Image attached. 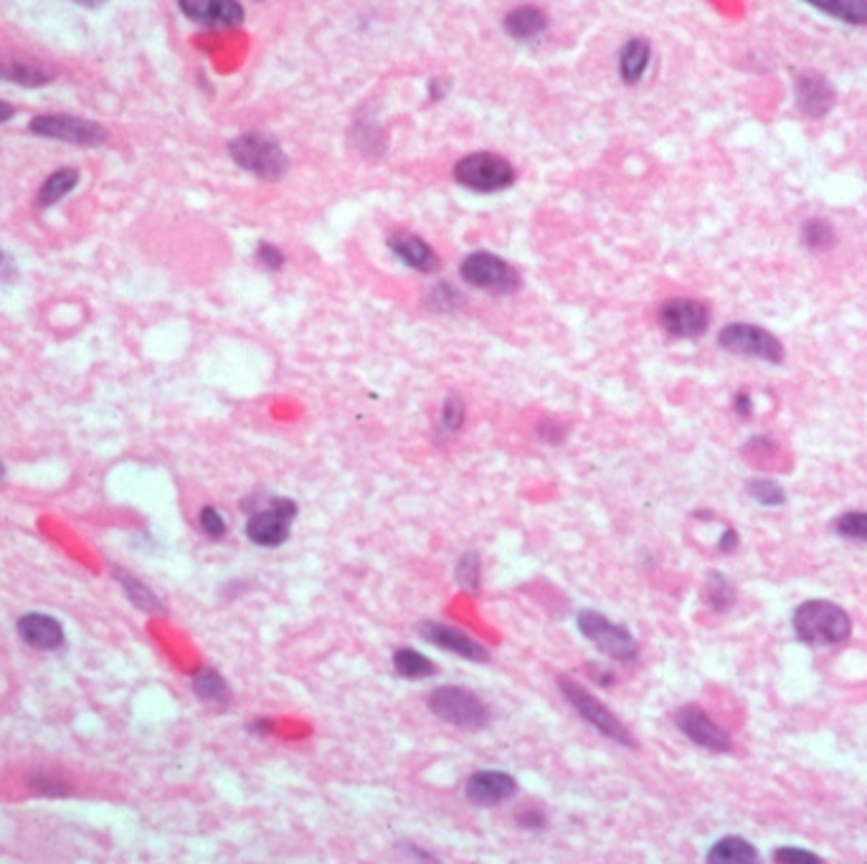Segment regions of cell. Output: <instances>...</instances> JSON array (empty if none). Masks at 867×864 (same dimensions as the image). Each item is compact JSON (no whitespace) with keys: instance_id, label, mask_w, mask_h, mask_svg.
I'll list each match as a JSON object with an SVG mask.
<instances>
[{"instance_id":"24","label":"cell","mask_w":867,"mask_h":864,"mask_svg":"<svg viewBox=\"0 0 867 864\" xmlns=\"http://www.w3.org/2000/svg\"><path fill=\"white\" fill-rule=\"evenodd\" d=\"M707 862L711 864H749V862H758V852H756V847L749 844L741 837H726L711 847V852H707Z\"/></svg>"},{"instance_id":"21","label":"cell","mask_w":867,"mask_h":864,"mask_svg":"<svg viewBox=\"0 0 867 864\" xmlns=\"http://www.w3.org/2000/svg\"><path fill=\"white\" fill-rule=\"evenodd\" d=\"M652 61V46L646 38H629L619 51V76L624 84H639L644 79Z\"/></svg>"},{"instance_id":"42","label":"cell","mask_w":867,"mask_h":864,"mask_svg":"<svg viewBox=\"0 0 867 864\" xmlns=\"http://www.w3.org/2000/svg\"><path fill=\"white\" fill-rule=\"evenodd\" d=\"M13 117H15V107L0 99V125H5V122H11Z\"/></svg>"},{"instance_id":"33","label":"cell","mask_w":867,"mask_h":864,"mask_svg":"<svg viewBox=\"0 0 867 864\" xmlns=\"http://www.w3.org/2000/svg\"><path fill=\"white\" fill-rule=\"evenodd\" d=\"M834 527L844 538L867 542V512H844L842 517H837Z\"/></svg>"},{"instance_id":"13","label":"cell","mask_w":867,"mask_h":864,"mask_svg":"<svg viewBox=\"0 0 867 864\" xmlns=\"http://www.w3.org/2000/svg\"><path fill=\"white\" fill-rule=\"evenodd\" d=\"M186 18L205 28H236L243 23V5L239 0H178Z\"/></svg>"},{"instance_id":"8","label":"cell","mask_w":867,"mask_h":864,"mask_svg":"<svg viewBox=\"0 0 867 864\" xmlns=\"http://www.w3.org/2000/svg\"><path fill=\"white\" fill-rule=\"evenodd\" d=\"M718 346L722 350H728V353L756 358V361H766V363L783 361L781 340L768 330H764V327L751 323H733L722 327L718 333Z\"/></svg>"},{"instance_id":"12","label":"cell","mask_w":867,"mask_h":864,"mask_svg":"<svg viewBox=\"0 0 867 864\" xmlns=\"http://www.w3.org/2000/svg\"><path fill=\"white\" fill-rule=\"evenodd\" d=\"M675 725L682 730L684 738H690L692 743L705 748V751L713 753H728L730 751V738L728 732L715 725L711 717H707L703 710L695 705L680 708L675 715Z\"/></svg>"},{"instance_id":"22","label":"cell","mask_w":867,"mask_h":864,"mask_svg":"<svg viewBox=\"0 0 867 864\" xmlns=\"http://www.w3.org/2000/svg\"><path fill=\"white\" fill-rule=\"evenodd\" d=\"M79 180L81 175L76 167H59V171H53L49 178L41 183V188H38L36 205L38 209H51L53 203L64 201V198L79 186Z\"/></svg>"},{"instance_id":"45","label":"cell","mask_w":867,"mask_h":864,"mask_svg":"<svg viewBox=\"0 0 867 864\" xmlns=\"http://www.w3.org/2000/svg\"><path fill=\"white\" fill-rule=\"evenodd\" d=\"M0 474H3V464H0Z\"/></svg>"},{"instance_id":"39","label":"cell","mask_w":867,"mask_h":864,"mask_svg":"<svg viewBox=\"0 0 867 864\" xmlns=\"http://www.w3.org/2000/svg\"><path fill=\"white\" fill-rule=\"evenodd\" d=\"M517 824L525 829H543L545 827V816L540 812H523L517 816Z\"/></svg>"},{"instance_id":"20","label":"cell","mask_w":867,"mask_h":864,"mask_svg":"<svg viewBox=\"0 0 867 864\" xmlns=\"http://www.w3.org/2000/svg\"><path fill=\"white\" fill-rule=\"evenodd\" d=\"M502 26L515 41H532L548 30V15L536 5H517L505 15Z\"/></svg>"},{"instance_id":"11","label":"cell","mask_w":867,"mask_h":864,"mask_svg":"<svg viewBox=\"0 0 867 864\" xmlns=\"http://www.w3.org/2000/svg\"><path fill=\"white\" fill-rule=\"evenodd\" d=\"M659 325L675 338H700L711 325V310L698 300L677 297V300H669L659 308Z\"/></svg>"},{"instance_id":"34","label":"cell","mask_w":867,"mask_h":864,"mask_svg":"<svg viewBox=\"0 0 867 864\" xmlns=\"http://www.w3.org/2000/svg\"><path fill=\"white\" fill-rule=\"evenodd\" d=\"M429 304H431V310L452 312L456 308H462L464 297H462V292H456L454 287H449V285H444V281H441V285L429 289Z\"/></svg>"},{"instance_id":"32","label":"cell","mask_w":867,"mask_h":864,"mask_svg":"<svg viewBox=\"0 0 867 864\" xmlns=\"http://www.w3.org/2000/svg\"><path fill=\"white\" fill-rule=\"evenodd\" d=\"M454 576H456V584L462 588H467V591H479V555L477 553H467L460 558V563H456L454 568Z\"/></svg>"},{"instance_id":"25","label":"cell","mask_w":867,"mask_h":864,"mask_svg":"<svg viewBox=\"0 0 867 864\" xmlns=\"http://www.w3.org/2000/svg\"><path fill=\"white\" fill-rule=\"evenodd\" d=\"M193 690L198 698H201L203 702H209V705H213V708H224V705H228V700H231V692H228L226 679L211 667H203L201 672H196Z\"/></svg>"},{"instance_id":"15","label":"cell","mask_w":867,"mask_h":864,"mask_svg":"<svg viewBox=\"0 0 867 864\" xmlns=\"http://www.w3.org/2000/svg\"><path fill=\"white\" fill-rule=\"evenodd\" d=\"M515 791V778L502 774V771H479L467 781V799L475 806H498L502 801L513 799Z\"/></svg>"},{"instance_id":"26","label":"cell","mask_w":867,"mask_h":864,"mask_svg":"<svg viewBox=\"0 0 867 864\" xmlns=\"http://www.w3.org/2000/svg\"><path fill=\"white\" fill-rule=\"evenodd\" d=\"M393 667L399 672L401 677L406 679H426V677H434L437 675V664H434L429 656L414 652V649H399V652L393 654Z\"/></svg>"},{"instance_id":"27","label":"cell","mask_w":867,"mask_h":864,"mask_svg":"<svg viewBox=\"0 0 867 864\" xmlns=\"http://www.w3.org/2000/svg\"><path fill=\"white\" fill-rule=\"evenodd\" d=\"M802 243L812 251H827L834 247V228L825 218H809L802 226Z\"/></svg>"},{"instance_id":"29","label":"cell","mask_w":867,"mask_h":864,"mask_svg":"<svg viewBox=\"0 0 867 864\" xmlns=\"http://www.w3.org/2000/svg\"><path fill=\"white\" fill-rule=\"evenodd\" d=\"M117 578L122 580V586H125V593L129 596V601H133L135 606H140L142 611H160V609H163V603H160L158 596L152 593L148 586L140 584L137 578L127 576V573H122V571H117Z\"/></svg>"},{"instance_id":"16","label":"cell","mask_w":867,"mask_h":864,"mask_svg":"<svg viewBox=\"0 0 867 864\" xmlns=\"http://www.w3.org/2000/svg\"><path fill=\"white\" fill-rule=\"evenodd\" d=\"M388 249H391L393 254L409 266V270L431 274L441 266V259L437 251L431 249V243L424 241L422 236H416V234L395 231L391 239H388Z\"/></svg>"},{"instance_id":"31","label":"cell","mask_w":867,"mask_h":864,"mask_svg":"<svg viewBox=\"0 0 867 864\" xmlns=\"http://www.w3.org/2000/svg\"><path fill=\"white\" fill-rule=\"evenodd\" d=\"M464 418H467V406L460 396H449L444 401V409H441V431L456 434L464 426Z\"/></svg>"},{"instance_id":"38","label":"cell","mask_w":867,"mask_h":864,"mask_svg":"<svg viewBox=\"0 0 867 864\" xmlns=\"http://www.w3.org/2000/svg\"><path fill=\"white\" fill-rule=\"evenodd\" d=\"M15 274H18V266H15L13 256L5 254V251H0V281H13Z\"/></svg>"},{"instance_id":"3","label":"cell","mask_w":867,"mask_h":864,"mask_svg":"<svg viewBox=\"0 0 867 864\" xmlns=\"http://www.w3.org/2000/svg\"><path fill=\"white\" fill-rule=\"evenodd\" d=\"M515 167L498 152H472L454 165V180L472 193H502L513 188Z\"/></svg>"},{"instance_id":"23","label":"cell","mask_w":867,"mask_h":864,"mask_svg":"<svg viewBox=\"0 0 867 864\" xmlns=\"http://www.w3.org/2000/svg\"><path fill=\"white\" fill-rule=\"evenodd\" d=\"M804 3L847 26H867V0H804Z\"/></svg>"},{"instance_id":"14","label":"cell","mask_w":867,"mask_h":864,"mask_svg":"<svg viewBox=\"0 0 867 864\" xmlns=\"http://www.w3.org/2000/svg\"><path fill=\"white\" fill-rule=\"evenodd\" d=\"M794 95L799 112L812 120L825 117V114L834 107V89L821 74L814 72L799 74L794 84Z\"/></svg>"},{"instance_id":"36","label":"cell","mask_w":867,"mask_h":864,"mask_svg":"<svg viewBox=\"0 0 867 864\" xmlns=\"http://www.w3.org/2000/svg\"><path fill=\"white\" fill-rule=\"evenodd\" d=\"M774 862H781V864H821V857H817V854H812V852H806V850H796V847H781V850H776Z\"/></svg>"},{"instance_id":"41","label":"cell","mask_w":867,"mask_h":864,"mask_svg":"<svg viewBox=\"0 0 867 864\" xmlns=\"http://www.w3.org/2000/svg\"><path fill=\"white\" fill-rule=\"evenodd\" d=\"M736 411L741 416H751V411H753V403H751V396L749 393H738L736 396Z\"/></svg>"},{"instance_id":"18","label":"cell","mask_w":867,"mask_h":864,"mask_svg":"<svg viewBox=\"0 0 867 864\" xmlns=\"http://www.w3.org/2000/svg\"><path fill=\"white\" fill-rule=\"evenodd\" d=\"M18 634L28 647L43 649V652H53L64 644V626L46 614H26L18 618Z\"/></svg>"},{"instance_id":"28","label":"cell","mask_w":867,"mask_h":864,"mask_svg":"<svg viewBox=\"0 0 867 864\" xmlns=\"http://www.w3.org/2000/svg\"><path fill=\"white\" fill-rule=\"evenodd\" d=\"M705 601L711 603L715 611H728L736 603V591L733 586L728 584L726 576L720 573H711L705 584Z\"/></svg>"},{"instance_id":"37","label":"cell","mask_w":867,"mask_h":864,"mask_svg":"<svg viewBox=\"0 0 867 864\" xmlns=\"http://www.w3.org/2000/svg\"><path fill=\"white\" fill-rule=\"evenodd\" d=\"M256 259H259V264L269 272H277L285 266V254H281L277 247H272V243H259Z\"/></svg>"},{"instance_id":"6","label":"cell","mask_w":867,"mask_h":864,"mask_svg":"<svg viewBox=\"0 0 867 864\" xmlns=\"http://www.w3.org/2000/svg\"><path fill=\"white\" fill-rule=\"evenodd\" d=\"M460 274L469 287L490 295H513L523 285L515 266L490 251H472L462 262Z\"/></svg>"},{"instance_id":"35","label":"cell","mask_w":867,"mask_h":864,"mask_svg":"<svg viewBox=\"0 0 867 864\" xmlns=\"http://www.w3.org/2000/svg\"><path fill=\"white\" fill-rule=\"evenodd\" d=\"M198 523H201V530L209 535L211 540H221L226 535V519L221 517V512L216 508H203L201 515H198Z\"/></svg>"},{"instance_id":"17","label":"cell","mask_w":867,"mask_h":864,"mask_svg":"<svg viewBox=\"0 0 867 864\" xmlns=\"http://www.w3.org/2000/svg\"><path fill=\"white\" fill-rule=\"evenodd\" d=\"M422 637L429 641L434 647H441L444 652H454L464 656L469 662H487V649L482 644H477L475 639H469L467 634H462L460 629H452V626L444 624H424L422 626Z\"/></svg>"},{"instance_id":"7","label":"cell","mask_w":867,"mask_h":864,"mask_svg":"<svg viewBox=\"0 0 867 864\" xmlns=\"http://www.w3.org/2000/svg\"><path fill=\"white\" fill-rule=\"evenodd\" d=\"M558 685H561L563 698L570 702V708H574L576 713L591 725V728H596L601 736L612 738V740H616V743H621V746H629V748L637 746L634 738H631V732L627 730V725H624L619 717L612 713V710H606L604 702L593 698V694L586 690V687L576 685L574 679H566V677H561Z\"/></svg>"},{"instance_id":"4","label":"cell","mask_w":867,"mask_h":864,"mask_svg":"<svg viewBox=\"0 0 867 864\" xmlns=\"http://www.w3.org/2000/svg\"><path fill=\"white\" fill-rule=\"evenodd\" d=\"M28 129L46 140H59L79 148H102L110 140L104 125L95 120L76 117V114H38L28 122Z\"/></svg>"},{"instance_id":"9","label":"cell","mask_w":867,"mask_h":864,"mask_svg":"<svg viewBox=\"0 0 867 864\" xmlns=\"http://www.w3.org/2000/svg\"><path fill=\"white\" fill-rule=\"evenodd\" d=\"M578 629L591 644H596L601 652L612 656V660L619 662H631L637 660L639 644L631 634L624 629L619 624H612L604 614H596V611H581L576 616Z\"/></svg>"},{"instance_id":"40","label":"cell","mask_w":867,"mask_h":864,"mask_svg":"<svg viewBox=\"0 0 867 864\" xmlns=\"http://www.w3.org/2000/svg\"><path fill=\"white\" fill-rule=\"evenodd\" d=\"M718 548L722 550V553H733V550L738 548V533L733 530V527H728V530L720 535Z\"/></svg>"},{"instance_id":"5","label":"cell","mask_w":867,"mask_h":864,"mask_svg":"<svg viewBox=\"0 0 867 864\" xmlns=\"http://www.w3.org/2000/svg\"><path fill=\"white\" fill-rule=\"evenodd\" d=\"M429 710L441 721L462 730H482L490 723V710L475 692L464 687H439L429 694Z\"/></svg>"},{"instance_id":"1","label":"cell","mask_w":867,"mask_h":864,"mask_svg":"<svg viewBox=\"0 0 867 864\" xmlns=\"http://www.w3.org/2000/svg\"><path fill=\"white\" fill-rule=\"evenodd\" d=\"M794 631L804 644L832 647L844 644L852 634L847 611L832 601L812 599L802 603L794 614Z\"/></svg>"},{"instance_id":"44","label":"cell","mask_w":867,"mask_h":864,"mask_svg":"<svg viewBox=\"0 0 867 864\" xmlns=\"http://www.w3.org/2000/svg\"><path fill=\"white\" fill-rule=\"evenodd\" d=\"M76 5H84V8H99V5H104L106 0H74Z\"/></svg>"},{"instance_id":"43","label":"cell","mask_w":867,"mask_h":864,"mask_svg":"<svg viewBox=\"0 0 867 864\" xmlns=\"http://www.w3.org/2000/svg\"><path fill=\"white\" fill-rule=\"evenodd\" d=\"M591 675H593V679H599V685H604V687L614 683V677L606 675L604 667H596V672H591Z\"/></svg>"},{"instance_id":"10","label":"cell","mask_w":867,"mask_h":864,"mask_svg":"<svg viewBox=\"0 0 867 864\" xmlns=\"http://www.w3.org/2000/svg\"><path fill=\"white\" fill-rule=\"evenodd\" d=\"M297 515V504L287 497H274L269 508L251 515L247 523V535L251 542L262 548H277L289 538V523Z\"/></svg>"},{"instance_id":"2","label":"cell","mask_w":867,"mask_h":864,"mask_svg":"<svg viewBox=\"0 0 867 864\" xmlns=\"http://www.w3.org/2000/svg\"><path fill=\"white\" fill-rule=\"evenodd\" d=\"M228 155L241 171H247L256 178L279 180L285 178L289 160L287 152L274 137L264 133H243L236 140L228 142Z\"/></svg>"},{"instance_id":"19","label":"cell","mask_w":867,"mask_h":864,"mask_svg":"<svg viewBox=\"0 0 867 864\" xmlns=\"http://www.w3.org/2000/svg\"><path fill=\"white\" fill-rule=\"evenodd\" d=\"M0 79L18 84L26 89H38L53 82V72L36 61L15 59V57H0Z\"/></svg>"},{"instance_id":"30","label":"cell","mask_w":867,"mask_h":864,"mask_svg":"<svg viewBox=\"0 0 867 864\" xmlns=\"http://www.w3.org/2000/svg\"><path fill=\"white\" fill-rule=\"evenodd\" d=\"M749 492L753 500L758 504H764V508H779V504L787 502V492H783L779 481L774 479H753L749 485Z\"/></svg>"}]
</instances>
